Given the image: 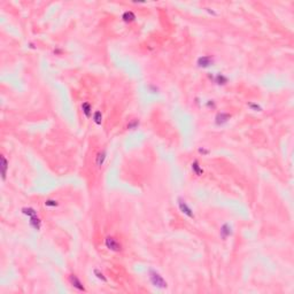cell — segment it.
Listing matches in <instances>:
<instances>
[{"label": "cell", "instance_id": "6da1fadb", "mask_svg": "<svg viewBox=\"0 0 294 294\" xmlns=\"http://www.w3.org/2000/svg\"><path fill=\"white\" fill-rule=\"evenodd\" d=\"M148 275H150V283L153 284V286L157 287V289H165L167 287V285H168L167 282H165L164 279H163V277L156 270L150 269V271H148Z\"/></svg>", "mask_w": 294, "mask_h": 294}, {"label": "cell", "instance_id": "7a4b0ae2", "mask_svg": "<svg viewBox=\"0 0 294 294\" xmlns=\"http://www.w3.org/2000/svg\"><path fill=\"white\" fill-rule=\"evenodd\" d=\"M105 245L106 247L113 251V252H119L122 249V245L117 239H115L114 237H107L105 239Z\"/></svg>", "mask_w": 294, "mask_h": 294}, {"label": "cell", "instance_id": "3957f363", "mask_svg": "<svg viewBox=\"0 0 294 294\" xmlns=\"http://www.w3.org/2000/svg\"><path fill=\"white\" fill-rule=\"evenodd\" d=\"M178 207H179L181 212L183 213L184 215H186V216L190 217V218H194V214H193L192 208L186 203V201L184 200V199H182V198L178 199Z\"/></svg>", "mask_w": 294, "mask_h": 294}, {"label": "cell", "instance_id": "277c9868", "mask_svg": "<svg viewBox=\"0 0 294 294\" xmlns=\"http://www.w3.org/2000/svg\"><path fill=\"white\" fill-rule=\"evenodd\" d=\"M196 63H198V66L200 68H208L214 63V60L209 55H203V57H200L198 59V62Z\"/></svg>", "mask_w": 294, "mask_h": 294}, {"label": "cell", "instance_id": "5b68a950", "mask_svg": "<svg viewBox=\"0 0 294 294\" xmlns=\"http://www.w3.org/2000/svg\"><path fill=\"white\" fill-rule=\"evenodd\" d=\"M69 282H70V284L75 287V289H77L78 291H85V287H84V285H83V283L81 282V279L78 278L76 275H70L69 276Z\"/></svg>", "mask_w": 294, "mask_h": 294}, {"label": "cell", "instance_id": "8992f818", "mask_svg": "<svg viewBox=\"0 0 294 294\" xmlns=\"http://www.w3.org/2000/svg\"><path fill=\"white\" fill-rule=\"evenodd\" d=\"M230 117H231V115H230V114L218 113L216 115V117H215V123H216L217 125H223V124L227 123V121L230 119Z\"/></svg>", "mask_w": 294, "mask_h": 294}, {"label": "cell", "instance_id": "52a82bcc", "mask_svg": "<svg viewBox=\"0 0 294 294\" xmlns=\"http://www.w3.org/2000/svg\"><path fill=\"white\" fill-rule=\"evenodd\" d=\"M29 223H30V227H32V229H35V230H37V231L40 230L41 221H40V218L37 216V215H35V216H32V217H29Z\"/></svg>", "mask_w": 294, "mask_h": 294}, {"label": "cell", "instance_id": "ba28073f", "mask_svg": "<svg viewBox=\"0 0 294 294\" xmlns=\"http://www.w3.org/2000/svg\"><path fill=\"white\" fill-rule=\"evenodd\" d=\"M231 234H232V227H231V225L227 224V223L223 224L222 227H221V237H222L223 239H227V238L230 237Z\"/></svg>", "mask_w": 294, "mask_h": 294}, {"label": "cell", "instance_id": "9c48e42d", "mask_svg": "<svg viewBox=\"0 0 294 294\" xmlns=\"http://www.w3.org/2000/svg\"><path fill=\"white\" fill-rule=\"evenodd\" d=\"M7 169H8V162H7L5 156L1 155V175H2V179H5L6 178Z\"/></svg>", "mask_w": 294, "mask_h": 294}, {"label": "cell", "instance_id": "30bf717a", "mask_svg": "<svg viewBox=\"0 0 294 294\" xmlns=\"http://www.w3.org/2000/svg\"><path fill=\"white\" fill-rule=\"evenodd\" d=\"M192 170H193V172L198 176H201L202 174H203V169L199 165V162H198L196 160L193 161V163H192Z\"/></svg>", "mask_w": 294, "mask_h": 294}, {"label": "cell", "instance_id": "8fae6325", "mask_svg": "<svg viewBox=\"0 0 294 294\" xmlns=\"http://www.w3.org/2000/svg\"><path fill=\"white\" fill-rule=\"evenodd\" d=\"M82 109H83V113L85 114L86 117H90V116H91V114H92V107H91L90 103L84 102L82 105Z\"/></svg>", "mask_w": 294, "mask_h": 294}, {"label": "cell", "instance_id": "7c38bea8", "mask_svg": "<svg viewBox=\"0 0 294 294\" xmlns=\"http://www.w3.org/2000/svg\"><path fill=\"white\" fill-rule=\"evenodd\" d=\"M122 19H123L124 22H132L136 19V15H134L132 12H125L123 14V16H122Z\"/></svg>", "mask_w": 294, "mask_h": 294}, {"label": "cell", "instance_id": "4fadbf2b", "mask_svg": "<svg viewBox=\"0 0 294 294\" xmlns=\"http://www.w3.org/2000/svg\"><path fill=\"white\" fill-rule=\"evenodd\" d=\"M105 160H106V152L102 150V152H100V153L98 154V156H97V164H98V167H101V165L103 164Z\"/></svg>", "mask_w": 294, "mask_h": 294}, {"label": "cell", "instance_id": "5bb4252c", "mask_svg": "<svg viewBox=\"0 0 294 294\" xmlns=\"http://www.w3.org/2000/svg\"><path fill=\"white\" fill-rule=\"evenodd\" d=\"M22 213L24 214V215H26L28 217H32L35 216V215H37V212L33 209V208H30V207H28V208H23L22 209Z\"/></svg>", "mask_w": 294, "mask_h": 294}, {"label": "cell", "instance_id": "9a60e30c", "mask_svg": "<svg viewBox=\"0 0 294 294\" xmlns=\"http://www.w3.org/2000/svg\"><path fill=\"white\" fill-rule=\"evenodd\" d=\"M93 121L98 124V125H100V124H101V121H102V114L100 113L99 110H98V112H95V113H94V115H93Z\"/></svg>", "mask_w": 294, "mask_h": 294}, {"label": "cell", "instance_id": "2e32d148", "mask_svg": "<svg viewBox=\"0 0 294 294\" xmlns=\"http://www.w3.org/2000/svg\"><path fill=\"white\" fill-rule=\"evenodd\" d=\"M215 81H216L217 84H220V85L222 84L223 85V84H225V83L227 82V78L225 77V76H223L222 74H218V75L216 76V78H215Z\"/></svg>", "mask_w": 294, "mask_h": 294}, {"label": "cell", "instance_id": "e0dca14e", "mask_svg": "<svg viewBox=\"0 0 294 294\" xmlns=\"http://www.w3.org/2000/svg\"><path fill=\"white\" fill-rule=\"evenodd\" d=\"M94 275H95V276H97V278L100 279V280H102V282H107V278L105 277V275H103L102 272H100L98 269H95V270H94Z\"/></svg>", "mask_w": 294, "mask_h": 294}, {"label": "cell", "instance_id": "ac0fdd59", "mask_svg": "<svg viewBox=\"0 0 294 294\" xmlns=\"http://www.w3.org/2000/svg\"><path fill=\"white\" fill-rule=\"evenodd\" d=\"M45 206L46 207H57L59 206V202L57 200H46L45 201Z\"/></svg>", "mask_w": 294, "mask_h": 294}, {"label": "cell", "instance_id": "d6986e66", "mask_svg": "<svg viewBox=\"0 0 294 294\" xmlns=\"http://www.w3.org/2000/svg\"><path fill=\"white\" fill-rule=\"evenodd\" d=\"M248 107H249V108H252L253 110H255V112H261V110H262L261 106H258V105H256V103H253V102L248 103Z\"/></svg>", "mask_w": 294, "mask_h": 294}, {"label": "cell", "instance_id": "ffe728a7", "mask_svg": "<svg viewBox=\"0 0 294 294\" xmlns=\"http://www.w3.org/2000/svg\"><path fill=\"white\" fill-rule=\"evenodd\" d=\"M138 124H139V123H138L137 121H134L133 123H131V124H129V125H128V128H130V129H134V128H136Z\"/></svg>", "mask_w": 294, "mask_h": 294}, {"label": "cell", "instance_id": "44dd1931", "mask_svg": "<svg viewBox=\"0 0 294 294\" xmlns=\"http://www.w3.org/2000/svg\"><path fill=\"white\" fill-rule=\"evenodd\" d=\"M199 152H200V153H202V154H208V153H209V150H203V148H200V150H199Z\"/></svg>", "mask_w": 294, "mask_h": 294}]
</instances>
